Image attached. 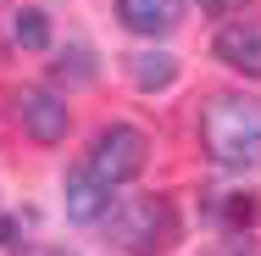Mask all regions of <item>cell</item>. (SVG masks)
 I'll list each match as a JSON object with an SVG mask.
<instances>
[{
	"mask_svg": "<svg viewBox=\"0 0 261 256\" xmlns=\"http://www.w3.org/2000/svg\"><path fill=\"white\" fill-rule=\"evenodd\" d=\"M200 145L217 167H261V101L211 95L200 106Z\"/></svg>",
	"mask_w": 261,
	"mask_h": 256,
	"instance_id": "cell-1",
	"label": "cell"
},
{
	"mask_svg": "<svg viewBox=\"0 0 261 256\" xmlns=\"http://www.w3.org/2000/svg\"><path fill=\"white\" fill-rule=\"evenodd\" d=\"M106 228H111L106 240H111L117 251H128V256H161L167 245H172V234H178V223H172V206L156 201V195L117 206Z\"/></svg>",
	"mask_w": 261,
	"mask_h": 256,
	"instance_id": "cell-2",
	"label": "cell"
},
{
	"mask_svg": "<svg viewBox=\"0 0 261 256\" xmlns=\"http://www.w3.org/2000/svg\"><path fill=\"white\" fill-rule=\"evenodd\" d=\"M145 156H150V145H145V134L139 128H128V123H111V128H100L95 134V145H89V173H100L106 184H128L139 167H145Z\"/></svg>",
	"mask_w": 261,
	"mask_h": 256,
	"instance_id": "cell-3",
	"label": "cell"
},
{
	"mask_svg": "<svg viewBox=\"0 0 261 256\" xmlns=\"http://www.w3.org/2000/svg\"><path fill=\"white\" fill-rule=\"evenodd\" d=\"M17 117H22L28 139H39V145H61V139H67V128H72L67 101L50 95V89H22V95H17Z\"/></svg>",
	"mask_w": 261,
	"mask_h": 256,
	"instance_id": "cell-4",
	"label": "cell"
},
{
	"mask_svg": "<svg viewBox=\"0 0 261 256\" xmlns=\"http://www.w3.org/2000/svg\"><path fill=\"white\" fill-rule=\"evenodd\" d=\"M211 51L222 56L233 73H245V78H261V17L222 22V28H217V39H211Z\"/></svg>",
	"mask_w": 261,
	"mask_h": 256,
	"instance_id": "cell-5",
	"label": "cell"
},
{
	"mask_svg": "<svg viewBox=\"0 0 261 256\" xmlns=\"http://www.w3.org/2000/svg\"><path fill=\"white\" fill-rule=\"evenodd\" d=\"M106 212H111V184L100 173H89V167L67 173V217L72 223H100Z\"/></svg>",
	"mask_w": 261,
	"mask_h": 256,
	"instance_id": "cell-6",
	"label": "cell"
},
{
	"mask_svg": "<svg viewBox=\"0 0 261 256\" xmlns=\"http://www.w3.org/2000/svg\"><path fill=\"white\" fill-rule=\"evenodd\" d=\"M117 11H122V28H134L145 39L172 34L184 22V0H117Z\"/></svg>",
	"mask_w": 261,
	"mask_h": 256,
	"instance_id": "cell-7",
	"label": "cell"
},
{
	"mask_svg": "<svg viewBox=\"0 0 261 256\" xmlns=\"http://www.w3.org/2000/svg\"><path fill=\"white\" fill-rule=\"evenodd\" d=\"M128 73H134L139 89H167V84L178 78V61H172L167 51H139L134 61H128Z\"/></svg>",
	"mask_w": 261,
	"mask_h": 256,
	"instance_id": "cell-8",
	"label": "cell"
},
{
	"mask_svg": "<svg viewBox=\"0 0 261 256\" xmlns=\"http://www.w3.org/2000/svg\"><path fill=\"white\" fill-rule=\"evenodd\" d=\"M11 39H17L22 51H45V45H50V22H45V11H17V17H11Z\"/></svg>",
	"mask_w": 261,
	"mask_h": 256,
	"instance_id": "cell-9",
	"label": "cell"
},
{
	"mask_svg": "<svg viewBox=\"0 0 261 256\" xmlns=\"http://www.w3.org/2000/svg\"><path fill=\"white\" fill-rule=\"evenodd\" d=\"M0 245H17V223L11 217H0Z\"/></svg>",
	"mask_w": 261,
	"mask_h": 256,
	"instance_id": "cell-10",
	"label": "cell"
},
{
	"mask_svg": "<svg viewBox=\"0 0 261 256\" xmlns=\"http://www.w3.org/2000/svg\"><path fill=\"white\" fill-rule=\"evenodd\" d=\"M206 11H233V6H245V0H200Z\"/></svg>",
	"mask_w": 261,
	"mask_h": 256,
	"instance_id": "cell-11",
	"label": "cell"
},
{
	"mask_svg": "<svg viewBox=\"0 0 261 256\" xmlns=\"http://www.w3.org/2000/svg\"><path fill=\"white\" fill-rule=\"evenodd\" d=\"M28 256H67V251H28Z\"/></svg>",
	"mask_w": 261,
	"mask_h": 256,
	"instance_id": "cell-12",
	"label": "cell"
},
{
	"mask_svg": "<svg viewBox=\"0 0 261 256\" xmlns=\"http://www.w3.org/2000/svg\"><path fill=\"white\" fill-rule=\"evenodd\" d=\"M228 256H250V251H245V245H233V251H228Z\"/></svg>",
	"mask_w": 261,
	"mask_h": 256,
	"instance_id": "cell-13",
	"label": "cell"
}]
</instances>
